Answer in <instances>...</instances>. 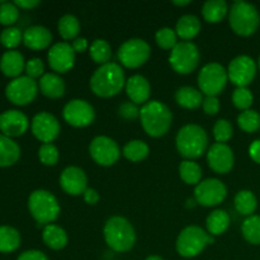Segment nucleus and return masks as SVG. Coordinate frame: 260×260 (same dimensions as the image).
Here are the masks:
<instances>
[{"instance_id": "nucleus-48", "label": "nucleus", "mask_w": 260, "mask_h": 260, "mask_svg": "<svg viewBox=\"0 0 260 260\" xmlns=\"http://www.w3.org/2000/svg\"><path fill=\"white\" fill-rule=\"evenodd\" d=\"M17 260H48V258L40 250H27L20 254Z\"/></svg>"}, {"instance_id": "nucleus-3", "label": "nucleus", "mask_w": 260, "mask_h": 260, "mask_svg": "<svg viewBox=\"0 0 260 260\" xmlns=\"http://www.w3.org/2000/svg\"><path fill=\"white\" fill-rule=\"evenodd\" d=\"M107 245L116 253H126L134 248L136 243V233L127 218L113 216L107 220L103 229Z\"/></svg>"}, {"instance_id": "nucleus-28", "label": "nucleus", "mask_w": 260, "mask_h": 260, "mask_svg": "<svg viewBox=\"0 0 260 260\" xmlns=\"http://www.w3.org/2000/svg\"><path fill=\"white\" fill-rule=\"evenodd\" d=\"M175 101L182 108L196 109L202 106V91L192 86H182L175 93Z\"/></svg>"}, {"instance_id": "nucleus-47", "label": "nucleus", "mask_w": 260, "mask_h": 260, "mask_svg": "<svg viewBox=\"0 0 260 260\" xmlns=\"http://www.w3.org/2000/svg\"><path fill=\"white\" fill-rule=\"evenodd\" d=\"M202 108L206 114H208V116H215V114H217L220 112V101H218L217 96H206L203 99Z\"/></svg>"}, {"instance_id": "nucleus-39", "label": "nucleus", "mask_w": 260, "mask_h": 260, "mask_svg": "<svg viewBox=\"0 0 260 260\" xmlns=\"http://www.w3.org/2000/svg\"><path fill=\"white\" fill-rule=\"evenodd\" d=\"M177 33L172 28H160L155 35V41H156L157 46L162 50H173L175 46L178 45L177 42Z\"/></svg>"}, {"instance_id": "nucleus-27", "label": "nucleus", "mask_w": 260, "mask_h": 260, "mask_svg": "<svg viewBox=\"0 0 260 260\" xmlns=\"http://www.w3.org/2000/svg\"><path fill=\"white\" fill-rule=\"evenodd\" d=\"M201 30V20L198 17L193 14H185L180 17L177 22L175 33L182 40L188 41L193 40Z\"/></svg>"}, {"instance_id": "nucleus-25", "label": "nucleus", "mask_w": 260, "mask_h": 260, "mask_svg": "<svg viewBox=\"0 0 260 260\" xmlns=\"http://www.w3.org/2000/svg\"><path fill=\"white\" fill-rule=\"evenodd\" d=\"M20 147L10 137L0 134V168L12 167L19 160Z\"/></svg>"}, {"instance_id": "nucleus-33", "label": "nucleus", "mask_w": 260, "mask_h": 260, "mask_svg": "<svg viewBox=\"0 0 260 260\" xmlns=\"http://www.w3.org/2000/svg\"><path fill=\"white\" fill-rule=\"evenodd\" d=\"M149 145L141 140H132L124 145L122 154L127 160L132 162H139L149 156Z\"/></svg>"}, {"instance_id": "nucleus-8", "label": "nucleus", "mask_w": 260, "mask_h": 260, "mask_svg": "<svg viewBox=\"0 0 260 260\" xmlns=\"http://www.w3.org/2000/svg\"><path fill=\"white\" fill-rule=\"evenodd\" d=\"M169 63L173 70L182 75L194 71L200 63V51L193 42L182 41L170 51Z\"/></svg>"}, {"instance_id": "nucleus-5", "label": "nucleus", "mask_w": 260, "mask_h": 260, "mask_svg": "<svg viewBox=\"0 0 260 260\" xmlns=\"http://www.w3.org/2000/svg\"><path fill=\"white\" fill-rule=\"evenodd\" d=\"M229 23L236 35L249 37L258 30L260 15L253 4L235 2L229 9Z\"/></svg>"}, {"instance_id": "nucleus-52", "label": "nucleus", "mask_w": 260, "mask_h": 260, "mask_svg": "<svg viewBox=\"0 0 260 260\" xmlns=\"http://www.w3.org/2000/svg\"><path fill=\"white\" fill-rule=\"evenodd\" d=\"M14 4L22 9H33L40 5V2L38 0H15Z\"/></svg>"}, {"instance_id": "nucleus-7", "label": "nucleus", "mask_w": 260, "mask_h": 260, "mask_svg": "<svg viewBox=\"0 0 260 260\" xmlns=\"http://www.w3.org/2000/svg\"><path fill=\"white\" fill-rule=\"evenodd\" d=\"M213 241L215 238L200 226H187L178 235L175 248L183 258H194Z\"/></svg>"}, {"instance_id": "nucleus-45", "label": "nucleus", "mask_w": 260, "mask_h": 260, "mask_svg": "<svg viewBox=\"0 0 260 260\" xmlns=\"http://www.w3.org/2000/svg\"><path fill=\"white\" fill-rule=\"evenodd\" d=\"M25 74L29 78L36 79V78H42L45 75V65H43V61L38 57H33L30 60H28L25 62Z\"/></svg>"}, {"instance_id": "nucleus-44", "label": "nucleus", "mask_w": 260, "mask_h": 260, "mask_svg": "<svg viewBox=\"0 0 260 260\" xmlns=\"http://www.w3.org/2000/svg\"><path fill=\"white\" fill-rule=\"evenodd\" d=\"M254 96L248 88H236L233 93L234 106L241 111H248L251 107Z\"/></svg>"}, {"instance_id": "nucleus-50", "label": "nucleus", "mask_w": 260, "mask_h": 260, "mask_svg": "<svg viewBox=\"0 0 260 260\" xmlns=\"http://www.w3.org/2000/svg\"><path fill=\"white\" fill-rule=\"evenodd\" d=\"M71 47H73V50L76 52H84V51L88 50L89 45H88V41H86V38L84 37H78L75 38V40L73 41V43H71Z\"/></svg>"}, {"instance_id": "nucleus-19", "label": "nucleus", "mask_w": 260, "mask_h": 260, "mask_svg": "<svg viewBox=\"0 0 260 260\" xmlns=\"http://www.w3.org/2000/svg\"><path fill=\"white\" fill-rule=\"evenodd\" d=\"M60 185L63 192L70 196L84 194L88 189V177L80 168L68 167L61 173Z\"/></svg>"}, {"instance_id": "nucleus-13", "label": "nucleus", "mask_w": 260, "mask_h": 260, "mask_svg": "<svg viewBox=\"0 0 260 260\" xmlns=\"http://www.w3.org/2000/svg\"><path fill=\"white\" fill-rule=\"evenodd\" d=\"M91 159L101 167H111L118 161L121 150L114 140L107 136H96L89 146Z\"/></svg>"}, {"instance_id": "nucleus-46", "label": "nucleus", "mask_w": 260, "mask_h": 260, "mask_svg": "<svg viewBox=\"0 0 260 260\" xmlns=\"http://www.w3.org/2000/svg\"><path fill=\"white\" fill-rule=\"evenodd\" d=\"M118 114L123 119H127V121H134L137 117H140V109L137 108V104L129 102H124L119 106L118 108Z\"/></svg>"}, {"instance_id": "nucleus-34", "label": "nucleus", "mask_w": 260, "mask_h": 260, "mask_svg": "<svg viewBox=\"0 0 260 260\" xmlns=\"http://www.w3.org/2000/svg\"><path fill=\"white\" fill-rule=\"evenodd\" d=\"M58 35L65 41H71L78 38L80 32V22L78 18L73 14H66L60 18L57 23Z\"/></svg>"}, {"instance_id": "nucleus-16", "label": "nucleus", "mask_w": 260, "mask_h": 260, "mask_svg": "<svg viewBox=\"0 0 260 260\" xmlns=\"http://www.w3.org/2000/svg\"><path fill=\"white\" fill-rule=\"evenodd\" d=\"M32 134L38 141L43 144H52L60 135V122L53 114L48 112H40L36 114L30 123Z\"/></svg>"}, {"instance_id": "nucleus-20", "label": "nucleus", "mask_w": 260, "mask_h": 260, "mask_svg": "<svg viewBox=\"0 0 260 260\" xmlns=\"http://www.w3.org/2000/svg\"><path fill=\"white\" fill-rule=\"evenodd\" d=\"M29 127V121L23 112L17 109H9L0 114V131L4 136H22Z\"/></svg>"}, {"instance_id": "nucleus-36", "label": "nucleus", "mask_w": 260, "mask_h": 260, "mask_svg": "<svg viewBox=\"0 0 260 260\" xmlns=\"http://www.w3.org/2000/svg\"><path fill=\"white\" fill-rule=\"evenodd\" d=\"M89 53H90V57L94 62L101 63V65L108 63L112 57L111 45L106 40L98 38V40L93 41V43L89 47Z\"/></svg>"}, {"instance_id": "nucleus-14", "label": "nucleus", "mask_w": 260, "mask_h": 260, "mask_svg": "<svg viewBox=\"0 0 260 260\" xmlns=\"http://www.w3.org/2000/svg\"><path fill=\"white\" fill-rule=\"evenodd\" d=\"M256 75V63L250 56L241 55L234 58L228 68L229 80L238 88H246Z\"/></svg>"}, {"instance_id": "nucleus-10", "label": "nucleus", "mask_w": 260, "mask_h": 260, "mask_svg": "<svg viewBox=\"0 0 260 260\" xmlns=\"http://www.w3.org/2000/svg\"><path fill=\"white\" fill-rule=\"evenodd\" d=\"M151 55V48L146 41L141 38L127 40L118 48V60L124 68L137 69L146 63Z\"/></svg>"}, {"instance_id": "nucleus-11", "label": "nucleus", "mask_w": 260, "mask_h": 260, "mask_svg": "<svg viewBox=\"0 0 260 260\" xmlns=\"http://www.w3.org/2000/svg\"><path fill=\"white\" fill-rule=\"evenodd\" d=\"M38 93V84L29 76L13 79L5 88V95L15 106H25L33 102Z\"/></svg>"}, {"instance_id": "nucleus-54", "label": "nucleus", "mask_w": 260, "mask_h": 260, "mask_svg": "<svg viewBox=\"0 0 260 260\" xmlns=\"http://www.w3.org/2000/svg\"><path fill=\"white\" fill-rule=\"evenodd\" d=\"M146 260H164V259L159 255H150V256H147Z\"/></svg>"}, {"instance_id": "nucleus-31", "label": "nucleus", "mask_w": 260, "mask_h": 260, "mask_svg": "<svg viewBox=\"0 0 260 260\" xmlns=\"http://www.w3.org/2000/svg\"><path fill=\"white\" fill-rule=\"evenodd\" d=\"M236 211L243 216H253V213L256 211L258 207V201H256L255 194L251 190H240L235 196L234 200Z\"/></svg>"}, {"instance_id": "nucleus-17", "label": "nucleus", "mask_w": 260, "mask_h": 260, "mask_svg": "<svg viewBox=\"0 0 260 260\" xmlns=\"http://www.w3.org/2000/svg\"><path fill=\"white\" fill-rule=\"evenodd\" d=\"M48 65L56 73H68L75 63V51L70 43L58 42L50 48L47 53Z\"/></svg>"}, {"instance_id": "nucleus-24", "label": "nucleus", "mask_w": 260, "mask_h": 260, "mask_svg": "<svg viewBox=\"0 0 260 260\" xmlns=\"http://www.w3.org/2000/svg\"><path fill=\"white\" fill-rule=\"evenodd\" d=\"M38 88L43 95L51 99H58L65 94V83H63V79L60 78L57 74H45L40 79Z\"/></svg>"}, {"instance_id": "nucleus-21", "label": "nucleus", "mask_w": 260, "mask_h": 260, "mask_svg": "<svg viewBox=\"0 0 260 260\" xmlns=\"http://www.w3.org/2000/svg\"><path fill=\"white\" fill-rule=\"evenodd\" d=\"M126 93L132 103L146 104L151 94L149 80L142 75H134L126 81Z\"/></svg>"}, {"instance_id": "nucleus-55", "label": "nucleus", "mask_w": 260, "mask_h": 260, "mask_svg": "<svg viewBox=\"0 0 260 260\" xmlns=\"http://www.w3.org/2000/svg\"><path fill=\"white\" fill-rule=\"evenodd\" d=\"M258 65H259V69H260V56H259V60H258Z\"/></svg>"}, {"instance_id": "nucleus-18", "label": "nucleus", "mask_w": 260, "mask_h": 260, "mask_svg": "<svg viewBox=\"0 0 260 260\" xmlns=\"http://www.w3.org/2000/svg\"><path fill=\"white\" fill-rule=\"evenodd\" d=\"M207 162L217 174H228L234 168L235 156L229 145L216 142L208 149Z\"/></svg>"}, {"instance_id": "nucleus-53", "label": "nucleus", "mask_w": 260, "mask_h": 260, "mask_svg": "<svg viewBox=\"0 0 260 260\" xmlns=\"http://www.w3.org/2000/svg\"><path fill=\"white\" fill-rule=\"evenodd\" d=\"M173 4L177 5V7H187L190 4L189 0H183V2H173Z\"/></svg>"}, {"instance_id": "nucleus-26", "label": "nucleus", "mask_w": 260, "mask_h": 260, "mask_svg": "<svg viewBox=\"0 0 260 260\" xmlns=\"http://www.w3.org/2000/svg\"><path fill=\"white\" fill-rule=\"evenodd\" d=\"M43 243L52 250H61L68 245V234L60 226L55 225V223H50V225L45 226L42 233Z\"/></svg>"}, {"instance_id": "nucleus-41", "label": "nucleus", "mask_w": 260, "mask_h": 260, "mask_svg": "<svg viewBox=\"0 0 260 260\" xmlns=\"http://www.w3.org/2000/svg\"><path fill=\"white\" fill-rule=\"evenodd\" d=\"M19 17V9L14 3L0 2V24L12 25Z\"/></svg>"}, {"instance_id": "nucleus-6", "label": "nucleus", "mask_w": 260, "mask_h": 260, "mask_svg": "<svg viewBox=\"0 0 260 260\" xmlns=\"http://www.w3.org/2000/svg\"><path fill=\"white\" fill-rule=\"evenodd\" d=\"M28 210L40 225H50L60 215V203L57 198L46 189H37L28 198Z\"/></svg>"}, {"instance_id": "nucleus-9", "label": "nucleus", "mask_w": 260, "mask_h": 260, "mask_svg": "<svg viewBox=\"0 0 260 260\" xmlns=\"http://www.w3.org/2000/svg\"><path fill=\"white\" fill-rule=\"evenodd\" d=\"M228 70L218 62H210L198 74V86L206 96H216L226 88Z\"/></svg>"}, {"instance_id": "nucleus-30", "label": "nucleus", "mask_w": 260, "mask_h": 260, "mask_svg": "<svg viewBox=\"0 0 260 260\" xmlns=\"http://www.w3.org/2000/svg\"><path fill=\"white\" fill-rule=\"evenodd\" d=\"M228 13L229 7L225 0H208L202 7V15L208 23L221 22Z\"/></svg>"}, {"instance_id": "nucleus-37", "label": "nucleus", "mask_w": 260, "mask_h": 260, "mask_svg": "<svg viewBox=\"0 0 260 260\" xmlns=\"http://www.w3.org/2000/svg\"><path fill=\"white\" fill-rule=\"evenodd\" d=\"M244 239L253 245H260V216H249L241 226Z\"/></svg>"}, {"instance_id": "nucleus-43", "label": "nucleus", "mask_w": 260, "mask_h": 260, "mask_svg": "<svg viewBox=\"0 0 260 260\" xmlns=\"http://www.w3.org/2000/svg\"><path fill=\"white\" fill-rule=\"evenodd\" d=\"M233 124L228 119H218L215 123V126H213V137H215L216 142L226 144L233 137Z\"/></svg>"}, {"instance_id": "nucleus-4", "label": "nucleus", "mask_w": 260, "mask_h": 260, "mask_svg": "<svg viewBox=\"0 0 260 260\" xmlns=\"http://www.w3.org/2000/svg\"><path fill=\"white\" fill-rule=\"evenodd\" d=\"M208 136L198 124H185L179 129L175 139L177 150L185 159H197L207 149Z\"/></svg>"}, {"instance_id": "nucleus-12", "label": "nucleus", "mask_w": 260, "mask_h": 260, "mask_svg": "<svg viewBox=\"0 0 260 260\" xmlns=\"http://www.w3.org/2000/svg\"><path fill=\"white\" fill-rule=\"evenodd\" d=\"M226 196H228V188L221 180L216 179V178H208L196 185V202L205 207L218 206L225 201Z\"/></svg>"}, {"instance_id": "nucleus-32", "label": "nucleus", "mask_w": 260, "mask_h": 260, "mask_svg": "<svg viewBox=\"0 0 260 260\" xmlns=\"http://www.w3.org/2000/svg\"><path fill=\"white\" fill-rule=\"evenodd\" d=\"M20 245V234L12 226H0V253H12Z\"/></svg>"}, {"instance_id": "nucleus-49", "label": "nucleus", "mask_w": 260, "mask_h": 260, "mask_svg": "<svg viewBox=\"0 0 260 260\" xmlns=\"http://www.w3.org/2000/svg\"><path fill=\"white\" fill-rule=\"evenodd\" d=\"M84 201H85L88 205H96V203L99 202V200H101V196H99V193L96 192L95 189H93V188H88V189L84 192Z\"/></svg>"}, {"instance_id": "nucleus-23", "label": "nucleus", "mask_w": 260, "mask_h": 260, "mask_svg": "<svg viewBox=\"0 0 260 260\" xmlns=\"http://www.w3.org/2000/svg\"><path fill=\"white\" fill-rule=\"evenodd\" d=\"M24 69V57L19 51L9 50L3 53L2 57H0V70L5 76H9L13 79L19 78Z\"/></svg>"}, {"instance_id": "nucleus-51", "label": "nucleus", "mask_w": 260, "mask_h": 260, "mask_svg": "<svg viewBox=\"0 0 260 260\" xmlns=\"http://www.w3.org/2000/svg\"><path fill=\"white\" fill-rule=\"evenodd\" d=\"M249 155L255 162L260 164V140H255L249 147Z\"/></svg>"}, {"instance_id": "nucleus-38", "label": "nucleus", "mask_w": 260, "mask_h": 260, "mask_svg": "<svg viewBox=\"0 0 260 260\" xmlns=\"http://www.w3.org/2000/svg\"><path fill=\"white\" fill-rule=\"evenodd\" d=\"M238 124L244 132H256L260 128V114L253 109L241 112L238 117Z\"/></svg>"}, {"instance_id": "nucleus-1", "label": "nucleus", "mask_w": 260, "mask_h": 260, "mask_svg": "<svg viewBox=\"0 0 260 260\" xmlns=\"http://www.w3.org/2000/svg\"><path fill=\"white\" fill-rule=\"evenodd\" d=\"M89 85L96 96L111 98L117 95L123 89V86H126L124 73L118 63H104L94 71Z\"/></svg>"}, {"instance_id": "nucleus-29", "label": "nucleus", "mask_w": 260, "mask_h": 260, "mask_svg": "<svg viewBox=\"0 0 260 260\" xmlns=\"http://www.w3.org/2000/svg\"><path fill=\"white\" fill-rule=\"evenodd\" d=\"M230 216L226 211L216 210L210 213L206 220V226H207V233L212 235L213 238L218 235H222L228 231L230 226Z\"/></svg>"}, {"instance_id": "nucleus-15", "label": "nucleus", "mask_w": 260, "mask_h": 260, "mask_svg": "<svg viewBox=\"0 0 260 260\" xmlns=\"http://www.w3.org/2000/svg\"><path fill=\"white\" fill-rule=\"evenodd\" d=\"M62 117L66 123L73 127H86L95 119L93 106L84 99H73L62 109Z\"/></svg>"}, {"instance_id": "nucleus-42", "label": "nucleus", "mask_w": 260, "mask_h": 260, "mask_svg": "<svg viewBox=\"0 0 260 260\" xmlns=\"http://www.w3.org/2000/svg\"><path fill=\"white\" fill-rule=\"evenodd\" d=\"M38 157L43 165L53 167L57 164L58 159H60V152L53 144H42V146L38 150Z\"/></svg>"}, {"instance_id": "nucleus-2", "label": "nucleus", "mask_w": 260, "mask_h": 260, "mask_svg": "<svg viewBox=\"0 0 260 260\" xmlns=\"http://www.w3.org/2000/svg\"><path fill=\"white\" fill-rule=\"evenodd\" d=\"M140 119L144 131L151 137H161L172 127L173 114L164 103L159 101L147 102L140 109Z\"/></svg>"}, {"instance_id": "nucleus-22", "label": "nucleus", "mask_w": 260, "mask_h": 260, "mask_svg": "<svg viewBox=\"0 0 260 260\" xmlns=\"http://www.w3.org/2000/svg\"><path fill=\"white\" fill-rule=\"evenodd\" d=\"M23 42L30 50H45L52 42V33L43 25H32L23 33Z\"/></svg>"}, {"instance_id": "nucleus-40", "label": "nucleus", "mask_w": 260, "mask_h": 260, "mask_svg": "<svg viewBox=\"0 0 260 260\" xmlns=\"http://www.w3.org/2000/svg\"><path fill=\"white\" fill-rule=\"evenodd\" d=\"M23 41V33L17 27H8L0 33V42L4 47L13 50Z\"/></svg>"}, {"instance_id": "nucleus-35", "label": "nucleus", "mask_w": 260, "mask_h": 260, "mask_svg": "<svg viewBox=\"0 0 260 260\" xmlns=\"http://www.w3.org/2000/svg\"><path fill=\"white\" fill-rule=\"evenodd\" d=\"M179 175L185 184L197 185L202 182V169L197 162L184 160L179 165Z\"/></svg>"}]
</instances>
